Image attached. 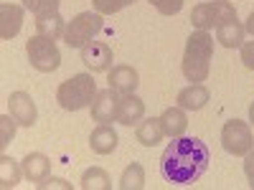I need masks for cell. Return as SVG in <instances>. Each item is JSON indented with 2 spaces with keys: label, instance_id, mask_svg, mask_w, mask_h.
<instances>
[{
  "label": "cell",
  "instance_id": "1",
  "mask_svg": "<svg viewBox=\"0 0 254 190\" xmlns=\"http://www.w3.org/2000/svg\"><path fill=\"white\" fill-rule=\"evenodd\" d=\"M208 147L196 137H173V142L163 150L160 173L173 185H188L198 180L208 167Z\"/></svg>",
  "mask_w": 254,
  "mask_h": 190
},
{
  "label": "cell",
  "instance_id": "2",
  "mask_svg": "<svg viewBox=\"0 0 254 190\" xmlns=\"http://www.w3.org/2000/svg\"><path fill=\"white\" fill-rule=\"evenodd\" d=\"M211 58H214V38L208 31H193L186 41V53H183V76L190 84H201L208 76Z\"/></svg>",
  "mask_w": 254,
  "mask_h": 190
},
{
  "label": "cell",
  "instance_id": "3",
  "mask_svg": "<svg viewBox=\"0 0 254 190\" xmlns=\"http://www.w3.org/2000/svg\"><path fill=\"white\" fill-rule=\"evenodd\" d=\"M94 96H97V81L92 79V74H76L66 81H61V87L56 89L59 107L66 112H79L92 107Z\"/></svg>",
  "mask_w": 254,
  "mask_h": 190
},
{
  "label": "cell",
  "instance_id": "4",
  "mask_svg": "<svg viewBox=\"0 0 254 190\" xmlns=\"http://www.w3.org/2000/svg\"><path fill=\"white\" fill-rule=\"evenodd\" d=\"M104 28V15L102 13H79L76 18H71L66 23V33H64V41H66L69 48H84L89 41Z\"/></svg>",
  "mask_w": 254,
  "mask_h": 190
},
{
  "label": "cell",
  "instance_id": "5",
  "mask_svg": "<svg viewBox=\"0 0 254 190\" xmlns=\"http://www.w3.org/2000/svg\"><path fill=\"white\" fill-rule=\"evenodd\" d=\"M26 53H28V61L31 66L41 74H51L61 66V51L56 46L54 38H46V36H33L28 38L26 44Z\"/></svg>",
  "mask_w": 254,
  "mask_h": 190
},
{
  "label": "cell",
  "instance_id": "6",
  "mask_svg": "<svg viewBox=\"0 0 254 190\" xmlns=\"http://www.w3.org/2000/svg\"><path fill=\"white\" fill-rule=\"evenodd\" d=\"M237 18V8L229 3V0H208L193 8L190 13V23L198 31H208V28H219L226 20Z\"/></svg>",
  "mask_w": 254,
  "mask_h": 190
},
{
  "label": "cell",
  "instance_id": "7",
  "mask_svg": "<svg viewBox=\"0 0 254 190\" xmlns=\"http://www.w3.org/2000/svg\"><path fill=\"white\" fill-rule=\"evenodd\" d=\"M221 144L229 155H249L252 147H254V137H252V130L249 124L242 122V119H229L221 130Z\"/></svg>",
  "mask_w": 254,
  "mask_h": 190
},
{
  "label": "cell",
  "instance_id": "8",
  "mask_svg": "<svg viewBox=\"0 0 254 190\" xmlns=\"http://www.w3.org/2000/svg\"><path fill=\"white\" fill-rule=\"evenodd\" d=\"M120 104H122V94L115 92L112 87L104 89V92H97V96H94V101H92V119L99 122V124L117 122V117H120Z\"/></svg>",
  "mask_w": 254,
  "mask_h": 190
},
{
  "label": "cell",
  "instance_id": "9",
  "mask_svg": "<svg viewBox=\"0 0 254 190\" xmlns=\"http://www.w3.org/2000/svg\"><path fill=\"white\" fill-rule=\"evenodd\" d=\"M81 51V63L87 66L89 71H110L112 69V48L104 44V41H89Z\"/></svg>",
  "mask_w": 254,
  "mask_h": 190
},
{
  "label": "cell",
  "instance_id": "10",
  "mask_svg": "<svg viewBox=\"0 0 254 190\" xmlns=\"http://www.w3.org/2000/svg\"><path fill=\"white\" fill-rule=\"evenodd\" d=\"M8 109H10L13 119H15L20 127L36 124L38 109H36V101L31 99V94H26V92H13V94L8 96Z\"/></svg>",
  "mask_w": 254,
  "mask_h": 190
},
{
  "label": "cell",
  "instance_id": "11",
  "mask_svg": "<svg viewBox=\"0 0 254 190\" xmlns=\"http://www.w3.org/2000/svg\"><path fill=\"white\" fill-rule=\"evenodd\" d=\"M23 8L13 5V3H3L0 5V38L10 41L18 36V31L23 28Z\"/></svg>",
  "mask_w": 254,
  "mask_h": 190
},
{
  "label": "cell",
  "instance_id": "12",
  "mask_svg": "<svg viewBox=\"0 0 254 190\" xmlns=\"http://www.w3.org/2000/svg\"><path fill=\"white\" fill-rule=\"evenodd\" d=\"M208 99H211V94H208V89L203 87V84H190V87L178 92L176 101H178V107L186 109V112H198V109H203L208 104Z\"/></svg>",
  "mask_w": 254,
  "mask_h": 190
},
{
  "label": "cell",
  "instance_id": "13",
  "mask_svg": "<svg viewBox=\"0 0 254 190\" xmlns=\"http://www.w3.org/2000/svg\"><path fill=\"white\" fill-rule=\"evenodd\" d=\"M110 87L115 89V92H120V94H135V89H137V84H140V76H137V71L132 69V66H115V69H110Z\"/></svg>",
  "mask_w": 254,
  "mask_h": 190
},
{
  "label": "cell",
  "instance_id": "14",
  "mask_svg": "<svg viewBox=\"0 0 254 190\" xmlns=\"http://www.w3.org/2000/svg\"><path fill=\"white\" fill-rule=\"evenodd\" d=\"M142 119H145V101L137 94H122L117 122L125 127H132V124H140Z\"/></svg>",
  "mask_w": 254,
  "mask_h": 190
},
{
  "label": "cell",
  "instance_id": "15",
  "mask_svg": "<svg viewBox=\"0 0 254 190\" xmlns=\"http://www.w3.org/2000/svg\"><path fill=\"white\" fill-rule=\"evenodd\" d=\"M20 165H23V178L31 183H41L51 173V160L44 152H28Z\"/></svg>",
  "mask_w": 254,
  "mask_h": 190
},
{
  "label": "cell",
  "instance_id": "16",
  "mask_svg": "<svg viewBox=\"0 0 254 190\" xmlns=\"http://www.w3.org/2000/svg\"><path fill=\"white\" fill-rule=\"evenodd\" d=\"M160 124H163V132L165 137H183L186 130H188V117H186V109L181 107H168L163 114H160Z\"/></svg>",
  "mask_w": 254,
  "mask_h": 190
},
{
  "label": "cell",
  "instance_id": "17",
  "mask_svg": "<svg viewBox=\"0 0 254 190\" xmlns=\"http://www.w3.org/2000/svg\"><path fill=\"white\" fill-rule=\"evenodd\" d=\"M244 36H247V28L239 23L237 18L226 20V23H221V26L216 28V41H219L224 48H242Z\"/></svg>",
  "mask_w": 254,
  "mask_h": 190
},
{
  "label": "cell",
  "instance_id": "18",
  "mask_svg": "<svg viewBox=\"0 0 254 190\" xmlns=\"http://www.w3.org/2000/svg\"><path fill=\"white\" fill-rule=\"evenodd\" d=\"M89 147H92V152H97V155L115 152V147H117V132L112 130L110 124H99L97 130L89 135Z\"/></svg>",
  "mask_w": 254,
  "mask_h": 190
},
{
  "label": "cell",
  "instance_id": "19",
  "mask_svg": "<svg viewBox=\"0 0 254 190\" xmlns=\"http://www.w3.org/2000/svg\"><path fill=\"white\" fill-rule=\"evenodd\" d=\"M163 137H165V132H163L160 117H147L137 124V142L142 147H155Z\"/></svg>",
  "mask_w": 254,
  "mask_h": 190
},
{
  "label": "cell",
  "instance_id": "20",
  "mask_svg": "<svg viewBox=\"0 0 254 190\" xmlns=\"http://www.w3.org/2000/svg\"><path fill=\"white\" fill-rule=\"evenodd\" d=\"M36 31L38 36H46V38H64L66 33V23H64V18L59 13H51V15H38L36 18Z\"/></svg>",
  "mask_w": 254,
  "mask_h": 190
},
{
  "label": "cell",
  "instance_id": "21",
  "mask_svg": "<svg viewBox=\"0 0 254 190\" xmlns=\"http://www.w3.org/2000/svg\"><path fill=\"white\" fill-rule=\"evenodd\" d=\"M20 178H23V165H18L8 155H0V188L10 190L20 183Z\"/></svg>",
  "mask_w": 254,
  "mask_h": 190
},
{
  "label": "cell",
  "instance_id": "22",
  "mask_svg": "<svg viewBox=\"0 0 254 190\" xmlns=\"http://www.w3.org/2000/svg\"><path fill=\"white\" fill-rule=\"evenodd\" d=\"M120 188L122 190H142L145 188V167L140 162H130L120 178Z\"/></svg>",
  "mask_w": 254,
  "mask_h": 190
},
{
  "label": "cell",
  "instance_id": "23",
  "mask_svg": "<svg viewBox=\"0 0 254 190\" xmlns=\"http://www.w3.org/2000/svg\"><path fill=\"white\" fill-rule=\"evenodd\" d=\"M81 188L84 190H112V180L102 167H89L81 175Z\"/></svg>",
  "mask_w": 254,
  "mask_h": 190
},
{
  "label": "cell",
  "instance_id": "24",
  "mask_svg": "<svg viewBox=\"0 0 254 190\" xmlns=\"http://www.w3.org/2000/svg\"><path fill=\"white\" fill-rule=\"evenodd\" d=\"M23 8L31 10L36 18L51 15V13H59V0H23Z\"/></svg>",
  "mask_w": 254,
  "mask_h": 190
},
{
  "label": "cell",
  "instance_id": "25",
  "mask_svg": "<svg viewBox=\"0 0 254 190\" xmlns=\"http://www.w3.org/2000/svg\"><path fill=\"white\" fill-rule=\"evenodd\" d=\"M94 3V10L97 13H102V15H115V13H120L122 8H127V5H135L137 0H92Z\"/></svg>",
  "mask_w": 254,
  "mask_h": 190
},
{
  "label": "cell",
  "instance_id": "26",
  "mask_svg": "<svg viewBox=\"0 0 254 190\" xmlns=\"http://www.w3.org/2000/svg\"><path fill=\"white\" fill-rule=\"evenodd\" d=\"M15 124L18 122L13 119V114H3V117H0V147H3V150L15 137Z\"/></svg>",
  "mask_w": 254,
  "mask_h": 190
},
{
  "label": "cell",
  "instance_id": "27",
  "mask_svg": "<svg viewBox=\"0 0 254 190\" xmlns=\"http://www.w3.org/2000/svg\"><path fill=\"white\" fill-rule=\"evenodd\" d=\"M36 188H38V190H49V188H61V190H71V183H66L64 178H54V175H49V178H44L41 183H36Z\"/></svg>",
  "mask_w": 254,
  "mask_h": 190
},
{
  "label": "cell",
  "instance_id": "28",
  "mask_svg": "<svg viewBox=\"0 0 254 190\" xmlns=\"http://www.w3.org/2000/svg\"><path fill=\"white\" fill-rule=\"evenodd\" d=\"M181 8H183V0H163L155 10L160 15H176V13H181Z\"/></svg>",
  "mask_w": 254,
  "mask_h": 190
},
{
  "label": "cell",
  "instance_id": "29",
  "mask_svg": "<svg viewBox=\"0 0 254 190\" xmlns=\"http://www.w3.org/2000/svg\"><path fill=\"white\" fill-rule=\"evenodd\" d=\"M242 61L247 69L254 71V41H244L242 44Z\"/></svg>",
  "mask_w": 254,
  "mask_h": 190
},
{
  "label": "cell",
  "instance_id": "30",
  "mask_svg": "<svg viewBox=\"0 0 254 190\" xmlns=\"http://www.w3.org/2000/svg\"><path fill=\"white\" fill-rule=\"evenodd\" d=\"M244 173H247L249 188H254V150L249 155H244Z\"/></svg>",
  "mask_w": 254,
  "mask_h": 190
},
{
  "label": "cell",
  "instance_id": "31",
  "mask_svg": "<svg viewBox=\"0 0 254 190\" xmlns=\"http://www.w3.org/2000/svg\"><path fill=\"white\" fill-rule=\"evenodd\" d=\"M244 28H247V33H252V36H254V10L249 13V18H247V26H244Z\"/></svg>",
  "mask_w": 254,
  "mask_h": 190
},
{
  "label": "cell",
  "instance_id": "32",
  "mask_svg": "<svg viewBox=\"0 0 254 190\" xmlns=\"http://www.w3.org/2000/svg\"><path fill=\"white\" fill-rule=\"evenodd\" d=\"M249 122H252V124H254V101H252V104H249Z\"/></svg>",
  "mask_w": 254,
  "mask_h": 190
},
{
  "label": "cell",
  "instance_id": "33",
  "mask_svg": "<svg viewBox=\"0 0 254 190\" xmlns=\"http://www.w3.org/2000/svg\"><path fill=\"white\" fill-rule=\"evenodd\" d=\"M160 3H163V0H150V5H155V8H158Z\"/></svg>",
  "mask_w": 254,
  "mask_h": 190
}]
</instances>
